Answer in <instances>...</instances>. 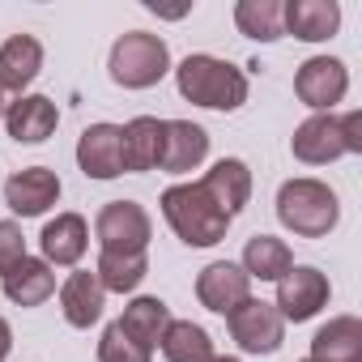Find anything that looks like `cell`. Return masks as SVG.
<instances>
[{
	"label": "cell",
	"instance_id": "cell-32",
	"mask_svg": "<svg viewBox=\"0 0 362 362\" xmlns=\"http://www.w3.org/2000/svg\"><path fill=\"white\" fill-rule=\"evenodd\" d=\"M214 362H239V358H226V354H214Z\"/></svg>",
	"mask_w": 362,
	"mask_h": 362
},
{
	"label": "cell",
	"instance_id": "cell-6",
	"mask_svg": "<svg viewBox=\"0 0 362 362\" xmlns=\"http://www.w3.org/2000/svg\"><path fill=\"white\" fill-rule=\"evenodd\" d=\"M94 235H98V247H103V252L136 256V252L149 247L153 222H149V214H145L136 201H111V205L98 209V218H94Z\"/></svg>",
	"mask_w": 362,
	"mask_h": 362
},
{
	"label": "cell",
	"instance_id": "cell-10",
	"mask_svg": "<svg viewBox=\"0 0 362 362\" xmlns=\"http://www.w3.org/2000/svg\"><path fill=\"white\" fill-rule=\"evenodd\" d=\"M197 298H201V307H209L218 315H230L239 303L252 298V277L230 260H214L197 277Z\"/></svg>",
	"mask_w": 362,
	"mask_h": 362
},
{
	"label": "cell",
	"instance_id": "cell-27",
	"mask_svg": "<svg viewBox=\"0 0 362 362\" xmlns=\"http://www.w3.org/2000/svg\"><path fill=\"white\" fill-rule=\"evenodd\" d=\"M145 273H149V260H145V252H136V256L98 252V269H94V277L103 281V290L128 294V290H136V286L145 281Z\"/></svg>",
	"mask_w": 362,
	"mask_h": 362
},
{
	"label": "cell",
	"instance_id": "cell-33",
	"mask_svg": "<svg viewBox=\"0 0 362 362\" xmlns=\"http://www.w3.org/2000/svg\"><path fill=\"white\" fill-rule=\"evenodd\" d=\"M303 362H311V358H303Z\"/></svg>",
	"mask_w": 362,
	"mask_h": 362
},
{
	"label": "cell",
	"instance_id": "cell-22",
	"mask_svg": "<svg viewBox=\"0 0 362 362\" xmlns=\"http://www.w3.org/2000/svg\"><path fill=\"white\" fill-rule=\"evenodd\" d=\"M119 132H124V170H153L162 158V119L136 115Z\"/></svg>",
	"mask_w": 362,
	"mask_h": 362
},
{
	"label": "cell",
	"instance_id": "cell-15",
	"mask_svg": "<svg viewBox=\"0 0 362 362\" xmlns=\"http://www.w3.org/2000/svg\"><path fill=\"white\" fill-rule=\"evenodd\" d=\"M201 188L209 192V201H214L226 218H235V214L252 201V170H247V162H239V158H222V162H214V170H205Z\"/></svg>",
	"mask_w": 362,
	"mask_h": 362
},
{
	"label": "cell",
	"instance_id": "cell-28",
	"mask_svg": "<svg viewBox=\"0 0 362 362\" xmlns=\"http://www.w3.org/2000/svg\"><path fill=\"white\" fill-rule=\"evenodd\" d=\"M153 354L149 349H141L124 328H119V320L115 324H107L103 328V341H98V362H149Z\"/></svg>",
	"mask_w": 362,
	"mask_h": 362
},
{
	"label": "cell",
	"instance_id": "cell-3",
	"mask_svg": "<svg viewBox=\"0 0 362 362\" xmlns=\"http://www.w3.org/2000/svg\"><path fill=\"white\" fill-rule=\"evenodd\" d=\"M290 149L307 166H328L341 153H362V115L358 111H345V115L320 111L294 128Z\"/></svg>",
	"mask_w": 362,
	"mask_h": 362
},
{
	"label": "cell",
	"instance_id": "cell-21",
	"mask_svg": "<svg viewBox=\"0 0 362 362\" xmlns=\"http://www.w3.org/2000/svg\"><path fill=\"white\" fill-rule=\"evenodd\" d=\"M311 362H362V324L354 315L328 320L311 337Z\"/></svg>",
	"mask_w": 362,
	"mask_h": 362
},
{
	"label": "cell",
	"instance_id": "cell-14",
	"mask_svg": "<svg viewBox=\"0 0 362 362\" xmlns=\"http://www.w3.org/2000/svg\"><path fill=\"white\" fill-rule=\"evenodd\" d=\"M56 124H60V111H56V103H52L47 94H22V98L9 103V111H5V128H9V136L22 141V145L47 141V136L56 132Z\"/></svg>",
	"mask_w": 362,
	"mask_h": 362
},
{
	"label": "cell",
	"instance_id": "cell-11",
	"mask_svg": "<svg viewBox=\"0 0 362 362\" xmlns=\"http://www.w3.org/2000/svg\"><path fill=\"white\" fill-rule=\"evenodd\" d=\"M209 153V132L192 119H162V158L158 166L170 175H188L205 162Z\"/></svg>",
	"mask_w": 362,
	"mask_h": 362
},
{
	"label": "cell",
	"instance_id": "cell-23",
	"mask_svg": "<svg viewBox=\"0 0 362 362\" xmlns=\"http://www.w3.org/2000/svg\"><path fill=\"white\" fill-rule=\"evenodd\" d=\"M166 324H170V307H166L162 298H132V303L124 307V315H119V328H124L141 349H149V354H153V345L162 341Z\"/></svg>",
	"mask_w": 362,
	"mask_h": 362
},
{
	"label": "cell",
	"instance_id": "cell-7",
	"mask_svg": "<svg viewBox=\"0 0 362 362\" xmlns=\"http://www.w3.org/2000/svg\"><path fill=\"white\" fill-rule=\"evenodd\" d=\"M226 324H230V337L239 341V349H247V354H273V349H281V341H286V320H281V311H277L273 303H260V298L239 303V307L226 315Z\"/></svg>",
	"mask_w": 362,
	"mask_h": 362
},
{
	"label": "cell",
	"instance_id": "cell-9",
	"mask_svg": "<svg viewBox=\"0 0 362 362\" xmlns=\"http://www.w3.org/2000/svg\"><path fill=\"white\" fill-rule=\"evenodd\" d=\"M324 303H328V277L311 264H298L277 281V303L273 307L281 311V320H294V324L311 320Z\"/></svg>",
	"mask_w": 362,
	"mask_h": 362
},
{
	"label": "cell",
	"instance_id": "cell-1",
	"mask_svg": "<svg viewBox=\"0 0 362 362\" xmlns=\"http://www.w3.org/2000/svg\"><path fill=\"white\" fill-rule=\"evenodd\" d=\"M175 86L188 103L209 111H239L247 103V77L218 56H188L175 69Z\"/></svg>",
	"mask_w": 362,
	"mask_h": 362
},
{
	"label": "cell",
	"instance_id": "cell-16",
	"mask_svg": "<svg viewBox=\"0 0 362 362\" xmlns=\"http://www.w3.org/2000/svg\"><path fill=\"white\" fill-rule=\"evenodd\" d=\"M281 26H286V35H294L303 43H324L337 35L341 9H337V0H290L281 9Z\"/></svg>",
	"mask_w": 362,
	"mask_h": 362
},
{
	"label": "cell",
	"instance_id": "cell-18",
	"mask_svg": "<svg viewBox=\"0 0 362 362\" xmlns=\"http://www.w3.org/2000/svg\"><path fill=\"white\" fill-rule=\"evenodd\" d=\"M60 307H64V320L73 328H90L103 320V307H107V290L103 281L86 269V273H69L64 286H60Z\"/></svg>",
	"mask_w": 362,
	"mask_h": 362
},
{
	"label": "cell",
	"instance_id": "cell-4",
	"mask_svg": "<svg viewBox=\"0 0 362 362\" xmlns=\"http://www.w3.org/2000/svg\"><path fill=\"white\" fill-rule=\"evenodd\" d=\"M277 218L286 230L303 239H324L337 226L341 205H337V192L320 179H286L277 188Z\"/></svg>",
	"mask_w": 362,
	"mask_h": 362
},
{
	"label": "cell",
	"instance_id": "cell-24",
	"mask_svg": "<svg viewBox=\"0 0 362 362\" xmlns=\"http://www.w3.org/2000/svg\"><path fill=\"white\" fill-rule=\"evenodd\" d=\"M247 277H260V281H281L290 269H294V256L286 247V239H273V235H256L247 239L243 247V264H239Z\"/></svg>",
	"mask_w": 362,
	"mask_h": 362
},
{
	"label": "cell",
	"instance_id": "cell-13",
	"mask_svg": "<svg viewBox=\"0 0 362 362\" xmlns=\"http://www.w3.org/2000/svg\"><path fill=\"white\" fill-rule=\"evenodd\" d=\"M77 162L90 179L124 175V132L115 124H90L77 141Z\"/></svg>",
	"mask_w": 362,
	"mask_h": 362
},
{
	"label": "cell",
	"instance_id": "cell-2",
	"mask_svg": "<svg viewBox=\"0 0 362 362\" xmlns=\"http://www.w3.org/2000/svg\"><path fill=\"white\" fill-rule=\"evenodd\" d=\"M162 218L188 247H214L226 239V226H230V218L209 201L201 184H170L162 192Z\"/></svg>",
	"mask_w": 362,
	"mask_h": 362
},
{
	"label": "cell",
	"instance_id": "cell-12",
	"mask_svg": "<svg viewBox=\"0 0 362 362\" xmlns=\"http://www.w3.org/2000/svg\"><path fill=\"white\" fill-rule=\"evenodd\" d=\"M5 201H9L13 214L39 218V214H47L60 201V175L47 170V166H26V170H18L5 184Z\"/></svg>",
	"mask_w": 362,
	"mask_h": 362
},
{
	"label": "cell",
	"instance_id": "cell-29",
	"mask_svg": "<svg viewBox=\"0 0 362 362\" xmlns=\"http://www.w3.org/2000/svg\"><path fill=\"white\" fill-rule=\"evenodd\" d=\"M22 256H26L22 226H18V222H0V273H9Z\"/></svg>",
	"mask_w": 362,
	"mask_h": 362
},
{
	"label": "cell",
	"instance_id": "cell-25",
	"mask_svg": "<svg viewBox=\"0 0 362 362\" xmlns=\"http://www.w3.org/2000/svg\"><path fill=\"white\" fill-rule=\"evenodd\" d=\"M158 345H162L166 362H214V341L192 320H170Z\"/></svg>",
	"mask_w": 362,
	"mask_h": 362
},
{
	"label": "cell",
	"instance_id": "cell-20",
	"mask_svg": "<svg viewBox=\"0 0 362 362\" xmlns=\"http://www.w3.org/2000/svg\"><path fill=\"white\" fill-rule=\"evenodd\" d=\"M39 243H43L47 264H77L90 247V226H86L81 214H56V222L43 226Z\"/></svg>",
	"mask_w": 362,
	"mask_h": 362
},
{
	"label": "cell",
	"instance_id": "cell-30",
	"mask_svg": "<svg viewBox=\"0 0 362 362\" xmlns=\"http://www.w3.org/2000/svg\"><path fill=\"white\" fill-rule=\"evenodd\" d=\"M9 349H13V328H9V320L0 315V362L9 358Z\"/></svg>",
	"mask_w": 362,
	"mask_h": 362
},
{
	"label": "cell",
	"instance_id": "cell-26",
	"mask_svg": "<svg viewBox=\"0 0 362 362\" xmlns=\"http://www.w3.org/2000/svg\"><path fill=\"white\" fill-rule=\"evenodd\" d=\"M281 9H286L281 0H239V5H235V26L247 39H256V43H273V39L286 35Z\"/></svg>",
	"mask_w": 362,
	"mask_h": 362
},
{
	"label": "cell",
	"instance_id": "cell-19",
	"mask_svg": "<svg viewBox=\"0 0 362 362\" xmlns=\"http://www.w3.org/2000/svg\"><path fill=\"white\" fill-rule=\"evenodd\" d=\"M0 281H5V294L9 303L18 307H39L56 294V273L47 260H35V256H22L9 273H0Z\"/></svg>",
	"mask_w": 362,
	"mask_h": 362
},
{
	"label": "cell",
	"instance_id": "cell-17",
	"mask_svg": "<svg viewBox=\"0 0 362 362\" xmlns=\"http://www.w3.org/2000/svg\"><path fill=\"white\" fill-rule=\"evenodd\" d=\"M39 69H43V43L35 35L5 39V47H0V90L22 98V90L39 77Z\"/></svg>",
	"mask_w": 362,
	"mask_h": 362
},
{
	"label": "cell",
	"instance_id": "cell-8",
	"mask_svg": "<svg viewBox=\"0 0 362 362\" xmlns=\"http://www.w3.org/2000/svg\"><path fill=\"white\" fill-rule=\"evenodd\" d=\"M345 90H349V73H345V64L337 56H311L294 77V94L307 107H315V115L328 111L332 103H341Z\"/></svg>",
	"mask_w": 362,
	"mask_h": 362
},
{
	"label": "cell",
	"instance_id": "cell-5",
	"mask_svg": "<svg viewBox=\"0 0 362 362\" xmlns=\"http://www.w3.org/2000/svg\"><path fill=\"white\" fill-rule=\"evenodd\" d=\"M107 69H111L115 86H124V90H149V86H158L170 73V47L158 35H149V30H128V35L115 39Z\"/></svg>",
	"mask_w": 362,
	"mask_h": 362
},
{
	"label": "cell",
	"instance_id": "cell-31",
	"mask_svg": "<svg viewBox=\"0 0 362 362\" xmlns=\"http://www.w3.org/2000/svg\"><path fill=\"white\" fill-rule=\"evenodd\" d=\"M5 111H9V94H5V90H0V115H5Z\"/></svg>",
	"mask_w": 362,
	"mask_h": 362
}]
</instances>
